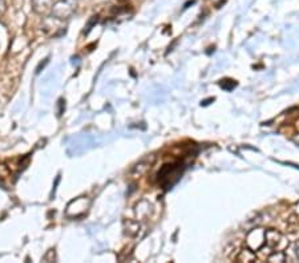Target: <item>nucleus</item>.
Instances as JSON below:
<instances>
[{"mask_svg": "<svg viewBox=\"0 0 299 263\" xmlns=\"http://www.w3.org/2000/svg\"><path fill=\"white\" fill-rule=\"evenodd\" d=\"M57 259V257H56V250L55 249H49L48 251H47L44 255H43L42 260L43 262H55V260Z\"/></svg>", "mask_w": 299, "mask_h": 263, "instance_id": "1a4fd4ad", "label": "nucleus"}, {"mask_svg": "<svg viewBox=\"0 0 299 263\" xmlns=\"http://www.w3.org/2000/svg\"><path fill=\"white\" fill-rule=\"evenodd\" d=\"M246 245L251 250H258L264 245H266L264 229H254V230H251L246 238Z\"/></svg>", "mask_w": 299, "mask_h": 263, "instance_id": "20e7f679", "label": "nucleus"}, {"mask_svg": "<svg viewBox=\"0 0 299 263\" xmlns=\"http://www.w3.org/2000/svg\"><path fill=\"white\" fill-rule=\"evenodd\" d=\"M265 242L269 247H271L273 250L282 251L283 249H286L289 246V240L287 238H283L276 230H265Z\"/></svg>", "mask_w": 299, "mask_h": 263, "instance_id": "7ed1b4c3", "label": "nucleus"}, {"mask_svg": "<svg viewBox=\"0 0 299 263\" xmlns=\"http://www.w3.org/2000/svg\"><path fill=\"white\" fill-rule=\"evenodd\" d=\"M150 168V163L149 164H143V163H140L138 165H136V168L133 169V172L134 173H138V175L140 174H144V173L147 172L148 169Z\"/></svg>", "mask_w": 299, "mask_h": 263, "instance_id": "9d476101", "label": "nucleus"}, {"mask_svg": "<svg viewBox=\"0 0 299 263\" xmlns=\"http://www.w3.org/2000/svg\"><path fill=\"white\" fill-rule=\"evenodd\" d=\"M124 226H125V233L128 234V235H136L137 233H138V229H140V225H138V222L136 221H130V219H128V221L124 222Z\"/></svg>", "mask_w": 299, "mask_h": 263, "instance_id": "0eeeda50", "label": "nucleus"}, {"mask_svg": "<svg viewBox=\"0 0 299 263\" xmlns=\"http://www.w3.org/2000/svg\"><path fill=\"white\" fill-rule=\"evenodd\" d=\"M6 10H7L6 0H0V16H2L4 12H6Z\"/></svg>", "mask_w": 299, "mask_h": 263, "instance_id": "9b49d317", "label": "nucleus"}, {"mask_svg": "<svg viewBox=\"0 0 299 263\" xmlns=\"http://www.w3.org/2000/svg\"><path fill=\"white\" fill-rule=\"evenodd\" d=\"M266 260H269V262H283V260H286V257H285V254L282 251H273L267 257Z\"/></svg>", "mask_w": 299, "mask_h": 263, "instance_id": "6e6552de", "label": "nucleus"}, {"mask_svg": "<svg viewBox=\"0 0 299 263\" xmlns=\"http://www.w3.org/2000/svg\"><path fill=\"white\" fill-rule=\"evenodd\" d=\"M53 6L52 0H32V8L39 15H47L51 12Z\"/></svg>", "mask_w": 299, "mask_h": 263, "instance_id": "39448f33", "label": "nucleus"}, {"mask_svg": "<svg viewBox=\"0 0 299 263\" xmlns=\"http://www.w3.org/2000/svg\"><path fill=\"white\" fill-rule=\"evenodd\" d=\"M237 262H253V260H258L257 254L251 251V249H245V250L240 251L238 257L235 258Z\"/></svg>", "mask_w": 299, "mask_h": 263, "instance_id": "423d86ee", "label": "nucleus"}, {"mask_svg": "<svg viewBox=\"0 0 299 263\" xmlns=\"http://www.w3.org/2000/svg\"><path fill=\"white\" fill-rule=\"evenodd\" d=\"M89 205H91V201L87 197H78V198H75L73 201L69 202L67 210H65V214L71 218L83 217V215L87 214Z\"/></svg>", "mask_w": 299, "mask_h": 263, "instance_id": "f03ea898", "label": "nucleus"}, {"mask_svg": "<svg viewBox=\"0 0 299 263\" xmlns=\"http://www.w3.org/2000/svg\"><path fill=\"white\" fill-rule=\"evenodd\" d=\"M77 0H57L52 6V17L56 20H67L75 13Z\"/></svg>", "mask_w": 299, "mask_h": 263, "instance_id": "f257e3e1", "label": "nucleus"}]
</instances>
